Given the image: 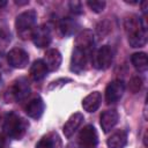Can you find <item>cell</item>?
<instances>
[{"label": "cell", "mask_w": 148, "mask_h": 148, "mask_svg": "<svg viewBox=\"0 0 148 148\" xmlns=\"http://www.w3.org/2000/svg\"><path fill=\"white\" fill-rule=\"evenodd\" d=\"M124 28L128 38V43L132 47H141L147 42L146 27L140 17L136 15H130L125 18Z\"/></svg>", "instance_id": "cell-1"}, {"label": "cell", "mask_w": 148, "mask_h": 148, "mask_svg": "<svg viewBox=\"0 0 148 148\" xmlns=\"http://www.w3.org/2000/svg\"><path fill=\"white\" fill-rule=\"evenodd\" d=\"M29 124L27 120L21 118L18 114L14 112H9L3 121V132L7 136L20 140L24 136Z\"/></svg>", "instance_id": "cell-2"}, {"label": "cell", "mask_w": 148, "mask_h": 148, "mask_svg": "<svg viewBox=\"0 0 148 148\" xmlns=\"http://www.w3.org/2000/svg\"><path fill=\"white\" fill-rule=\"evenodd\" d=\"M37 22V14L35 10H27L21 13L15 20V28L18 37L22 39L31 38L34 35Z\"/></svg>", "instance_id": "cell-3"}, {"label": "cell", "mask_w": 148, "mask_h": 148, "mask_svg": "<svg viewBox=\"0 0 148 148\" xmlns=\"http://www.w3.org/2000/svg\"><path fill=\"white\" fill-rule=\"evenodd\" d=\"M8 92L10 95V99L23 101L30 94V84H29V81L25 77H18V79H16L13 82L12 87L9 88Z\"/></svg>", "instance_id": "cell-4"}, {"label": "cell", "mask_w": 148, "mask_h": 148, "mask_svg": "<svg viewBox=\"0 0 148 148\" xmlns=\"http://www.w3.org/2000/svg\"><path fill=\"white\" fill-rule=\"evenodd\" d=\"M113 61V50L110 45H103L95 54L94 66L98 69H108Z\"/></svg>", "instance_id": "cell-5"}, {"label": "cell", "mask_w": 148, "mask_h": 148, "mask_svg": "<svg viewBox=\"0 0 148 148\" xmlns=\"http://www.w3.org/2000/svg\"><path fill=\"white\" fill-rule=\"evenodd\" d=\"M7 61L14 68H24L29 62L28 53L21 47H14L7 53Z\"/></svg>", "instance_id": "cell-6"}, {"label": "cell", "mask_w": 148, "mask_h": 148, "mask_svg": "<svg viewBox=\"0 0 148 148\" xmlns=\"http://www.w3.org/2000/svg\"><path fill=\"white\" fill-rule=\"evenodd\" d=\"M125 90V83L121 80L111 81L105 89V101L108 104H113L118 102Z\"/></svg>", "instance_id": "cell-7"}, {"label": "cell", "mask_w": 148, "mask_h": 148, "mask_svg": "<svg viewBox=\"0 0 148 148\" xmlns=\"http://www.w3.org/2000/svg\"><path fill=\"white\" fill-rule=\"evenodd\" d=\"M79 142L82 148H95L98 142V135L92 125L84 126L79 134Z\"/></svg>", "instance_id": "cell-8"}, {"label": "cell", "mask_w": 148, "mask_h": 148, "mask_svg": "<svg viewBox=\"0 0 148 148\" xmlns=\"http://www.w3.org/2000/svg\"><path fill=\"white\" fill-rule=\"evenodd\" d=\"M31 38H32L34 44L39 49L49 46L51 43V39H52L51 31L46 25H40V27L36 28Z\"/></svg>", "instance_id": "cell-9"}, {"label": "cell", "mask_w": 148, "mask_h": 148, "mask_svg": "<svg viewBox=\"0 0 148 148\" xmlns=\"http://www.w3.org/2000/svg\"><path fill=\"white\" fill-rule=\"evenodd\" d=\"M87 66V52L79 49H74L71 58V71L80 74L86 69Z\"/></svg>", "instance_id": "cell-10"}, {"label": "cell", "mask_w": 148, "mask_h": 148, "mask_svg": "<svg viewBox=\"0 0 148 148\" xmlns=\"http://www.w3.org/2000/svg\"><path fill=\"white\" fill-rule=\"evenodd\" d=\"M101 127L103 130L104 133H108L110 132L114 126L116 124L118 123V119H119V116H118V112L114 110V109H111V110H106L104 111L102 114H101Z\"/></svg>", "instance_id": "cell-11"}, {"label": "cell", "mask_w": 148, "mask_h": 148, "mask_svg": "<svg viewBox=\"0 0 148 148\" xmlns=\"http://www.w3.org/2000/svg\"><path fill=\"white\" fill-rule=\"evenodd\" d=\"M83 114L80 113V112H76L74 114H72L68 120L65 123L64 127H62V132H64V135L66 138H71L72 135H74V133L77 131V128L81 126L82 121H83Z\"/></svg>", "instance_id": "cell-12"}, {"label": "cell", "mask_w": 148, "mask_h": 148, "mask_svg": "<svg viewBox=\"0 0 148 148\" xmlns=\"http://www.w3.org/2000/svg\"><path fill=\"white\" fill-rule=\"evenodd\" d=\"M94 45V34L91 30H83L81 31L75 38V49L87 52Z\"/></svg>", "instance_id": "cell-13"}, {"label": "cell", "mask_w": 148, "mask_h": 148, "mask_svg": "<svg viewBox=\"0 0 148 148\" xmlns=\"http://www.w3.org/2000/svg\"><path fill=\"white\" fill-rule=\"evenodd\" d=\"M43 61L45 62V65L47 67V71L54 72L61 65V61H62L61 53L57 49H50V50H47L45 52V56H44V60Z\"/></svg>", "instance_id": "cell-14"}, {"label": "cell", "mask_w": 148, "mask_h": 148, "mask_svg": "<svg viewBox=\"0 0 148 148\" xmlns=\"http://www.w3.org/2000/svg\"><path fill=\"white\" fill-rule=\"evenodd\" d=\"M44 109H45V104H44L43 99L39 96H37V97H35V98H32L31 101L28 102V104L25 106V113L30 118L38 119L43 114Z\"/></svg>", "instance_id": "cell-15"}, {"label": "cell", "mask_w": 148, "mask_h": 148, "mask_svg": "<svg viewBox=\"0 0 148 148\" xmlns=\"http://www.w3.org/2000/svg\"><path fill=\"white\" fill-rule=\"evenodd\" d=\"M102 102V95L99 91H92L82 99V108L87 112H95Z\"/></svg>", "instance_id": "cell-16"}, {"label": "cell", "mask_w": 148, "mask_h": 148, "mask_svg": "<svg viewBox=\"0 0 148 148\" xmlns=\"http://www.w3.org/2000/svg\"><path fill=\"white\" fill-rule=\"evenodd\" d=\"M106 143L109 148H124L127 145V133L123 130H118L109 136Z\"/></svg>", "instance_id": "cell-17"}, {"label": "cell", "mask_w": 148, "mask_h": 148, "mask_svg": "<svg viewBox=\"0 0 148 148\" xmlns=\"http://www.w3.org/2000/svg\"><path fill=\"white\" fill-rule=\"evenodd\" d=\"M47 67L45 65V62L42 59L35 60L34 64L30 67V76L35 80V81H40L43 80L46 74H47Z\"/></svg>", "instance_id": "cell-18"}, {"label": "cell", "mask_w": 148, "mask_h": 148, "mask_svg": "<svg viewBox=\"0 0 148 148\" xmlns=\"http://www.w3.org/2000/svg\"><path fill=\"white\" fill-rule=\"evenodd\" d=\"M131 61L138 72L143 73L148 69V58L145 52H136V53L132 54Z\"/></svg>", "instance_id": "cell-19"}, {"label": "cell", "mask_w": 148, "mask_h": 148, "mask_svg": "<svg viewBox=\"0 0 148 148\" xmlns=\"http://www.w3.org/2000/svg\"><path fill=\"white\" fill-rule=\"evenodd\" d=\"M59 28L64 36H71L74 32H76V30L79 28V23L76 22V20H74L72 17H65L60 21Z\"/></svg>", "instance_id": "cell-20"}, {"label": "cell", "mask_w": 148, "mask_h": 148, "mask_svg": "<svg viewBox=\"0 0 148 148\" xmlns=\"http://www.w3.org/2000/svg\"><path fill=\"white\" fill-rule=\"evenodd\" d=\"M142 84H143V81L140 76H133L128 82V89L132 94H136L141 90Z\"/></svg>", "instance_id": "cell-21"}, {"label": "cell", "mask_w": 148, "mask_h": 148, "mask_svg": "<svg viewBox=\"0 0 148 148\" xmlns=\"http://www.w3.org/2000/svg\"><path fill=\"white\" fill-rule=\"evenodd\" d=\"M87 5H88V7H89L92 12H95V13H101V12L104 10L106 3H105V1H101V0H89V1L87 2Z\"/></svg>", "instance_id": "cell-22"}, {"label": "cell", "mask_w": 148, "mask_h": 148, "mask_svg": "<svg viewBox=\"0 0 148 148\" xmlns=\"http://www.w3.org/2000/svg\"><path fill=\"white\" fill-rule=\"evenodd\" d=\"M36 148H54L53 141L49 136H43L36 145Z\"/></svg>", "instance_id": "cell-23"}, {"label": "cell", "mask_w": 148, "mask_h": 148, "mask_svg": "<svg viewBox=\"0 0 148 148\" xmlns=\"http://www.w3.org/2000/svg\"><path fill=\"white\" fill-rule=\"evenodd\" d=\"M69 8L75 14H81L82 13V3L80 1H71L69 2Z\"/></svg>", "instance_id": "cell-24"}, {"label": "cell", "mask_w": 148, "mask_h": 148, "mask_svg": "<svg viewBox=\"0 0 148 148\" xmlns=\"http://www.w3.org/2000/svg\"><path fill=\"white\" fill-rule=\"evenodd\" d=\"M7 142V135L5 133H0V148H3Z\"/></svg>", "instance_id": "cell-25"}, {"label": "cell", "mask_w": 148, "mask_h": 148, "mask_svg": "<svg viewBox=\"0 0 148 148\" xmlns=\"http://www.w3.org/2000/svg\"><path fill=\"white\" fill-rule=\"evenodd\" d=\"M29 1H15L16 5H27Z\"/></svg>", "instance_id": "cell-26"}, {"label": "cell", "mask_w": 148, "mask_h": 148, "mask_svg": "<svg viewBox=\"0 0 148 148\" xmlns=\"http://www.w3.org/2000/svg\"><path fill=\"white\" fill-rule=\"evenodd\" d=\"M5 5H6V1H0V8H1V7H3Z\"/></svg>", "instance_id": "cell-27"}, {"label": "cell", "mask_w": 148, "mask_h": 148, "mask_svg": "<svg viewBox=\"0 0 148 148\" xmlns=\"http://www.w3.org/2000/svg\"><path fill=\"white\" fill-rule=\"evenodd\" d=\"M0 82H1V74H0Z\"/></svg>", "instance_id": "cell-28"}]
</instances>
